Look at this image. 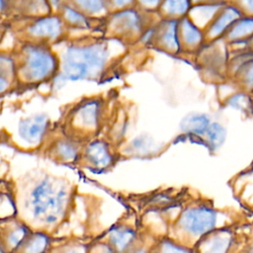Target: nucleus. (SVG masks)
<instances>
[{
	"label": "nucleus",
	"instance_id": "f257e3e1",
	"mask_svg": "<svg viewBox=\"0 0 253 253\" xmlns=\"http://www.w3.org/2000/svg\"><path fill=\"white\" fill-rule=\"evenodd\" d=\"M108 51L103 43L69 46L64 54L62 77L78 80L97 77L106 67Z\"/></svg>",
	"mask_w": 253,
	"mask_h": 253
},
{
	"label": "nucleus",
	"instance_id": "f03ea898",
	"mask_svg": "<svg viewBox=\"0 0 253 253\" xmlns=\"http://www.w3.org/2000/svg\"><path fill=\"white\" fill-rule=\"evenodd\" d=\"M15 63L16 76L25 83H41L56 73L57 58L46 44L27 42Z\"/></svg>",
	"mask_w": 253,
	"mask_h": 253
},
{
	"label": "nucleus",
	"instance_id": "7ed1b4c3",
	"mask_svg": "<svg viewBox=\"0 0 253 253\" xmlns=\"http://www.w3.org/2000/svg\"><path fill=\"white\" fill-rule=\"evenodd\" d=\"M66 203V191L46 178L34 187L30 198V209L35 219L51 224L62 216Z\"/></svg>",
	"mask_w": 253,
	"mask_h": 253
},
{
	"label": "nucleus",
	"instance_id": "20e7f679",
	"mask_svg": "<svg viewBox=\"0 0 253 253\" xmlns=\"http://www.w3.org/2000/svg\"><path fill=\"white\" fill-rule=\"evenodd\" d=\"M216 211L207 206H198L184 211L179 218L181 228L199 239L215 230Z\"/></svg>",
	"mask_w": 253,
	"mask_h": 253
},
{
	"label": "nucleus",
	"instance_id": "39448f33",
	"mask_svg": "<svg viewBox=\"0 0 253 253\" xmlns=\"http://www.w3.org/2000/svg\"><path fill=\"white\" fill-rule=\"evenodd\" d=\"M64 22L58 16H41L28 24L24 32L31 43L46 44L61 37Z\"/></svg>",
	"mask_w": 253,
	"mask_h": 253
},
{
	"label": "nucleus",
	"instance_id": "423d86ee",
	"mask_svg": "<svg viewBox=\"0 0 253 253\" xmlns=\"http://www.w3.org/2000/svg\"><path fill=\"white\" fill-rule=\"evenodd\" d=\"M233 244V235L228 229H215L199 239L197 253H228Z\"/></svg>",
	"mask_w": 253,
	"mask_h": 253
},
{
	"label": "nucleus",
	"instance_id": "0eeeda50",
	"mask_svg": "<svg viewBox=\"0 0 253 253\" xmlns=\"http://www.w3.org/2000/svg\"><path fill=\"white\" fill-rule=\"evenodd\" d=\"M111 249L114 253H133L136 240L135 232L126 226H118L111 230L109 235Z\"/></svg>",
	"mask_w": 253,
	"mask_h": 253
},
{
	"label": "nucleus",
	"instance_id": "6e6552de",
	"mask_svg": "<svg viewBox=\"0 0 253 253\" xmlns=\"http://www.w3.org/2000/svg\"><path fill=\"white\" fill-rule=\"evenodd\" d=\"M178 23L177 20H165V22L160 25L157 33H155V38L153 40L157 41L158 45L167 51L176 52L180 48L179 37H178Z\"/></svg>",
	"mask_w": 253,
	"mask_h": 253
},
{
	"label": "nucleus",
	"instance_id": "1a4fd4ad",
	"mask_svg": "<svg viewBox=\"0 0 253 253\" xmlns=\"http://www.w3.org/2000/svg\"><path fill=\"white\" fill-rule=\"evenodd\" d=\"M113 26L121 35H136L141 30V19L136 11L126 9L116 13L113 17Z\"/></svg>",
	"mask_w": 253,
	"mask_h": 253
},
{
	"label": "nucleus",
	"instance_id": "9d476101",
	"mask_svg": "<svg viewBox=\"0 0 253 253\" xmlns=\"http://www.w3.org/2000/svg\"><path fill=\"white\" fill-rule=\"evenodd\" d=\"M178 37L180 47L192 48L200 43L202 41V34L199 28L191 21V19L184 17L178 23Z\"/></svg>",
	"mask_w": 253,
	"mask_h": 253
},
{
	"label": "nucleus",
	"instance_id": "9b49d317",
	"mask_svg": "<svg viewBox=\"0 0 253 253\" xmlns=\"http://www.w3.org/2000/svg\"><path fill=\"white\" fill-rule=\"evenodd\" d=\"M46 125V119L42 116L25 120L20 125V134L28 142H38L43 135Z\"/></svg>",
	"mask_w": 253,
	"mask_h": 253
},
{
	"label": "nucleus",
	"instance_id": "f8f14e48",
	"mask_svg": "<svg viewBox=\"0 0 253 253\" xmlns=\"http://www.w3.org/2000/svg\"><path fill=\"white\" fill-rule=\"evenodd\" d=\"M86 156L98 168H105L111 164L112 155L107 145L101 141H94L86 148Z\"/></svg>",
	"mask_w": 253,
	"mask_h": 253
},
{
	"label": "nucleus",
	"instance_id": "ddd939ff",
	"mask_svg": "<svg viewBox=\"0 0 253 253\" xmlns=\"http://www.w3.org/2000/svg\"><path fill=\"white\" fill-rule=\"evenodd\" d=\"M211 125V124H210L209 119L205 115H198V114L189 116L181 124L182 128L186 132L199 134V135H202V134L207 135Z\"/></svg>",
	"mask_w": 253,
	"mask_h": 253
},
{
	"label": "nucleus",
	"instance_id": "4468645a",
	"mask_svg": "<svg viewBox=\"0 0 253 253\" xmlns=\"http://www.w3.org/2000/svg\"><path fill=\"white\" fill-rule=\"evenodd\" d=\"M191 3L187 1H166L161 2L159 9L163 17L168 20H177V18L185 17V14L190 9Z\"/></svg>",
	"mask_w": 253,
	"mask_h": 253
},
{
	"label": "nucleus",
	"instance_id": "2eb2a0df",
	"mask_svg": "<svg viewBox=\"0 0 253 253\" xmlns=\"http://www.w3.org/2000/svg\"><path fill=\"white\" fill-rule=\"evenodd\" d=\"M49 244L48 236L42 232H33L24 245L19 249L21 253H44Z\"/></svg>",
	"mask_w": 253,
	"mask_h": 253
},
{
	"label": "nucleus",
	"instance_id": "dca6fc26",
	"mask_svg": "<svg viewBox=\"0 0 253 253\" xmlns=\"http://www.w3.org/2000/svg\"><path fill=\"white\" fill-rule=\"evenodd\" d=\"M238 11L234 8L228 7L223 10L220 15L216 17V19L213 21L212 25L211 26L209 32L211 36H217L221 34L226 28H228L232 22H234L238 18Z\"/></svg>",
	"mask_w": 253,
	"mask_h": 253
},
{
	"label": "nucleus",
	"instance_id": "f3484780",
	"mask_svg": "<svg viewBox=\"0 0 253 253\" xmlns=\"http://www.w3.org/2000/svg\"><path fill=\"white\" fill-rule=\"evenodd\" d=\"M32 233L31 229L25 224H18L9 230L7 234V244L10 246L12 252L19 251Z\"/></svg>",
	"mask_w": 253,
	"mask_h": 253
},
{
	"label": "nucleus",
	"instance_id": "a211bd4d",
	"mask_svg": "<svg viewBox=\"0 0 253 253\" xmlns=\"http://www.w3.org/2000/svg\"><path fill=\"white\" fill-rule=\"evenodd\" d=\"M78 111L79 112L76 115V119H78L82 126L90 128L91 126H96L99 114V108L97 103L89 102L88 104H84L79 108Z\"/></svg>",
	"mask_w": 253,
	"mask_h": 253
},
{
	"label": "nucleus",
	"instance_id": "6ab92c4d",
	"mask_svg": "<svg viewBox=\"0 0 253 253\" xmlns=\"http://www.w3.org/2000/svg\"><path fill=\"white\" fill-rule=\"evenodd\" d=\"M61 19L64 24H69L73 27H88V18L75 8L69 6L61 7Z\"/></svg>",
	"mask_w": 253,
	"mask_h": 253
},
{
	"label": "nucleus",
	"instance_id": "aec40b11",
	"mask_svg": "<svg viewBox=\"0 0 253 253\" xmlns=\"http://www.w3.org/2000/svg\"><path fill=\"white\" fill-rule=\"evenodd\" d=\"M73 4L77 5V7H75L76 10L89 17L99 15L103 12V10H107L106 3L101 1H78L74 2Z\"/></svg>",
	"mask_w": 253,
	"mask_h": 253
},
{
	"label": "nucleus",
	"instance_id": "412c9836",
	"mask_svg": "<svg viewBox=\"0 0 253 253\" xmlns=\"http://www.w3.org/2000/svg\"><path fill=\"white\" fill-rule=\"evenodd\" d=\"M253 33V19L246 18L236 23L229 33L230 39H239Z\"/></svg>",
	"mask_w": 253,
	"mask_h": 253
},
{
	"label": "nucleus",
	"instance_id": "4be33fe9",
	"mask_svg": "<svg viewBox=\"0 0 253 253\" xmlns=\"http://www.w3.org/2000/svg\"><path fill=\"white\" fill-rule=\"evenodd\" d=\"M154 253H192V250L187 247L178 245L173 241L165 240L157 245V249Z\"/></svg>",
	"mask_w": 253,
	"mask_h": 253
},
{
	"label": "nucleus",
	"instance_id": "5701e85b",
	"mask_svg": "<svg viewBox=\"0 0 253 253\" xmlns=\"http://www.w3.org/2000/svg\"><path fill=\"white\" fill-rule=\"evenodd\" d=\"M246 81L248 82L249 85L253 86V65H251L246 72Z\"/></svg>",
	"mask_w": 253,
	"mask_h": 253
},
{
	"label": "nucleus",
	"instance_id": "b1692460",
	"mask_svg": "<svg viewBox=\"0 0 253 253\" xmlns=\"http://www.w3.org/2000/svg\"><path fill=\"white\" fill-rule=\"evenodd\" d=\"M240 253H253V241L245 245L243 249H241Z\"/></svg>",
	"mask_w": 253,
	"mask_h": 253
},
{
	"label": "nucleus",
	"instance_id": "393cba45",
	"mask_svg": "<svg viewBox=\"0 0 253 253\" xmlns=\"http://www.w3.org/2000/svg\"><path fill=\"white\" fill-rule=\"evenodd\" d=\"M62 253H83V249L81 247H71Z\"/></svg>",
	"mask_w": 253,
	"mask_h": 253
},
{
	"label": "nucleus",
	"instance_id": "a878e982",
	"mask_svg": "<svg viewBox=\"0 0 253 253\" xmlns=\"http://www.w3.org/2000/svg\"><path fill=\"white\" fill-rule=\"evenodd\" d=\"M133 253H145L144 251H141V250H139V251H136V252H133Z\"/></svg>",
	"mask_w": 253,
	"mask_h": 253
}]
</instances>
